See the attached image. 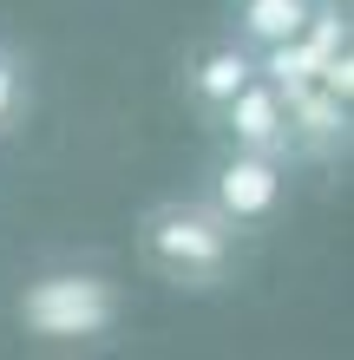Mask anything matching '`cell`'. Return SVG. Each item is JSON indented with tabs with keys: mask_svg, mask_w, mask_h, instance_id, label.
I'll list each match as a JSON object with an SVG mask.
<instances>
[{
	"mask_svg": "<svg viewBox=\"0 0 354 360\" xmlns=\"http://www.w3.org/2000/svg\"><path fill=\"white\" fill-rule=\"evenodd\" d=\"M308 13H315V0H230V33L249 53H263L276 39H289Z\"/></svg>",
	"mask_w": 354,
	"mask_h": 360,
	"instance_id": "8",
	"label": "cell"
},
{
	"mask_svg": "<svg viewBox=\"0 0 354 360\" xmlns=\"http://www.w3.org/2000/svg\"><path fill=\"white\" fill-rule=\"evenodd\" d=\"M197 197H210L223 217L249 236V229L276 223V210H282V197H289V164L269 158V151H243V144H230L223 158H210Z\"/></svg>",
	"mask_w": 354,
	"mask_h": 360,
	"instance_id": "3",
	"label": "cell"
},
{
	"mask_svg": "<svg viewBox=\"0 0 354 360\" xmlns=\"http://www.w3.org/2000/svg\"><path fill=\"white\" fill-rule=\"evenodd\" d=\"M230 144H243V151H269V158H282V164H296V131H289V98L269 86V79L256 72L249 86L223 105V112L210 118Z\"/></svg>",
	"mask_w": 354,
	"mask_h": 360,
	"instance_id": "5",
	"label": "cell"
},
{
	"mask_svg": "<svg viewBox=\"0 0 354 360\" xmlns=\"http://www.w3.org/2000/svg\"><path fill=\"white\" fill-rule=\"evenodd\" d=\"M289 98V131H296V158H348V124H354V98L328 92L322 79L282 92Z\"/></svg>",
	"mask_w": 354,
	"mask_h": 360,
	"instance_id": "7",
	"label": "cell"
},
{
	"mask_svg": "<svg viewBox=\"0 0 354 360\" xmlns=\"http://www.w3.org/2000/svg\"><path fill=\"white\" fill-rule=\"evenodd\" d=\"M13 321L46 347H92L125 321V288L99 269H46L20 288Z\"/></svg>",
	"mask_w": 354,
	"mask_h": 360,
	"instance_id": "2",
	"label": "cell"
},
{
	"mask_svg": "<svg viewBox=\"0 0 354 360\" xmlns=\"http://www.w3.org/2000/svg\"><path fill=\"white\" fill-rule=\"evenodd\" d=\"M341 46H348V0H315V13H308L289 39H276V46L256 53V72H263L276 92H296V86H308V79H315Z\"/></svg>",
	"mask_w": 354,
	"mask_h": 360,
	"instance_id": "4",
	"label": "cell"
},
{
	"mask_svg": "<svg viewBox=\"0 0 354 360\" xmlns=\"http://www.w3.org/2000/svg\"><path fill=\"white\" fill-rule=\"evenodd\" d=\"M249 79H256V53L243 46V39H203V46L184 59V72H177V92L191 98V112L197 118H217L223 105H230Z\"/></svg>",
	"mask_w": 354,
	"mask_h": 360,
	"instance_id": "6",
	"label": "cell"
},
{
	"mask_svg": "<svg viewBox=\"0 0 354 360\" xmlns=\"http://www.w3.org/2000/svg\"><path fill=\"white\" fill-rule=\"evenodd\" d=\"M138 256L158 282L210 295L243 262V229L210 197H164L138 217Z\"/></svg>",
	"mask_w": 354,
	"mask_h": 360,
	"instance_id": "1",
	"label": "cell"
},
{
	"mask_svg": "<svg viewBox=\"0 0 354 360\" xmlns=\"http://www.w3.org/2000/svg\"><path fill=\"white\" fill-rule=\"evenodd\" d=\"M27 105H33V72L7 39H0V138H13L27 124Z\"/></svg>",
	"mask_w": 354,
	"mask_h": 360,
	"instance_id": "9",
	"label": "cell"
}]
</instances>
